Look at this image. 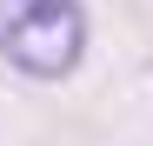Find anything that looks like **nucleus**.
Wrapping results in <instances>:
<instances>
[{"label": "nucleus", "mask_w": 153, "mask_h": 146, "mask_svg": "<svg viewBox=\"0 0 153 146\" xmlns=\"http://www.w3.org/2000/svg\"><path fill=\"white\" fill-rule=\"evenodd\" d=\"M87 53V7L80 0H0V60L27 80H60Z\"/></svg>", "instance_id": "nucleus-1"}]
</instances>
